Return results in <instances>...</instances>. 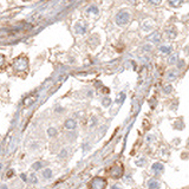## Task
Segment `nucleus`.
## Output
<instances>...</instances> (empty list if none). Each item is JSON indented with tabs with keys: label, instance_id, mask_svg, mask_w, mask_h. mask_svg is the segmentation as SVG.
<instances>
[{
	"label": "nucleus",
	"instance_id": "nucleus-1",
	"mask_svg": "<svg viewBox=\"0 0 189 189\" xmlns=\"http://www.w3.org/2000/svg\"><path fill=\"white\" fill-rule=\"evenodd\" d=\"M130 18H131L130 13H129L128 11L123 10V11L118 12V13L116 14V24H117L118 26H124V25H127V24L130 21Z\"/></svg>",
	"mask_w": 189,
	"mask_h": 189
},
{
	"label": "nucleus",
	"instance_id": "nucleus-2",
	"mask_svg": "<svg viewBox=\"0 0 189 189\" xmlns=\"http://www.w3.org/2000/svg\"><path fill=\"white\" fill-rule=\"evenodd\" d=\"M107 180L103 177H95L89 183V189H105L107 188Z\"/></svg>",
	"mask_w": 189,
	"mask_h": 189
},
{
	"label": "nucleus",
	"instance_id": "nucleus-3",
	"mask_svg": "<svg viewBox=\"0 0 189 189\" xmlns=\"http://www.w3.org/2000/svg\"><path fill=\"white\" fill-rule=\"evenodd\" d=\"M13 66L17 71H25L28 67V59L26 57H18L14 60Z\"/></svg>",
	"mask_w": 189,
	"mask_h": 189
},
{
	"label": "nucleus",
	"instance_id": "nucleus-4",
	"mask_svg": "<svg viewBox=\"0 0 189 189\" xmlns=\"http://www.w3.org/2000/svg\"><path fill=\"white\" fill-rule=\"evenodd\" d=\"M123 173H124V169H123V165L121 163L115 164L110 170V175L114 179H121L123 176Z\"/></svg>",
	"mask_w": 189,
	"mask_h": 189
},
{
	"label": "nucleus",
	"instance_id": "nucleus-5",
	"mask_svg": "<svg viewBox=\"0 0 189 189\" xmlns=\"http://www.w3.org/2000/svg\"><path fill=\"white\" fill-rule=\"evenodd\" d=\"M148 188L149 189H160L161 188V183L155 180V179H151L148 181Z\"/></svg>",
	"mask_w": 189,
	"mask_h": 189
},
{
	"label": "nucleus",
	"instance_id": "nucleus-6",
	"mask_svg": "<svg viewBox=\"0 0 189 189\" xmlns=\"http://www.w3.org/2000/svg\"><path fill=\"white\" fill-rule=\"evenodd\" d=\"M165 34H167V37H168L169 39H174V38L176 37V34H177V31L175 30L174 26H171V27H169V28L165 31Z\"/></svg>",
	"mask_w": 189,
	"mask_h": 189
},
{
	"label": "nucleus",
	"instance_id": "nucleus-7",
	"mask_svg": "<svg viewBox=\"0 0 189 189\" xmlns=\"http://www.w3.org/2000/svg\"><path fill=\"white\" fill-rule=\"evenodd\" d=\"M151 170L155 174H160V173H162V171H163V165L161 163H154L151 165Z\"/></svg>",
	"mask_w": 189,
	"mask_h": 189
},
{
	"label": "nucleus",
	"instance_id": "nucleus-8",
	"mask_svg": "<svg viewBox=\"0 0 189 189\" xmlns=\"http://www.w3.org/2000/svg\"><path fill=\"white\" fill-rule=\"evenodd\" d=\"M76 125H77V123H76L75 119H67V121L64 123V127L66 129H75Z\"/></svg>",
	"mask_w": 189,
	"mask_h": 189
},
{
	"label": "nucleus",
	"instance_id": "nucleus-9",
	"mask_svg": "<svg viewBox=\"0 0 189 189\" xmlns=\"http://www.w3.org/2000/svg\"><path fill=\"white\" fill-rule=\"evenodd\" d=\"M37 99V97H34V96H28L25 100H24V104H25V107H30L31 104H33V102Z\"/></svg>",
	"mask_w": 189,
	"mask_h": 189
},
{
	"label": "nucleus",
	"instance_id": "nucleus-10",
	"mask_svg": "<svg viewBox=\"0 0 189 189\" xmlns=\"http://www.w3.org/2000/svg\"><path fill=\"white\" fill-rule=\"evenodd\" d=\"M152 23L151 21H145V23H143V25H142V28L144 30V31H148V30H150L151 27H152Z\"/></svg>",
	"mask_w": 189,
	"mask_h": 189
},
{
	"label": "nucleus",
	"instance_id": "nucleus-11",
	"mask_svg": "<svg viewBox=\"0 0 189 189\" xmlns=\"http://www.w3.org/2000/svg\"><path fill=\"white\" fill-rule=\"evenodd\" d=\"M124 98H125V95L123 93V92H121L118 96H117V98H116V103H118V104H121V103L124 100Z\"/></svg>",
	"mask_w": 189,
	"mask_h": 189
},
{
	"label": "nucleus",
	"instance_id": "nucleus-12",
	"mask_svg": "<svg viewBox=\"0 0 189 189\" xmlns=\"http://www.w3.org/2000/svg\"><path fill=\"white\" fill-rule=\"evenodd\" d=\"M51 175H52V171H51V169H45V170H44L43 176H44L45 179H50Z\"/></svg>",
	"mask_w": 189,
	"mask_h": 189
},
{
	"label": "nucleus",
	"instance_id": "nucleus-13",
	"mask_svg": "<svg viewBox=\"0 0 189 189\" xmlns=\"http://www.w3.org/2000/svg\"><path fill=\"white\" fill-rule=\"evenodd\" d=\"M150 40H152V42H159L160 40V33H154L152 36H150V38H149Z\"/></svg>",
	"mask_w": 189,
	"mask_h": 189
},
{
	"label": "nucleus",
	"instance_id": "nucleus-14",
	"mask_svg": "<svg viewBox=\"0 0 189 189\" xmlns=\"http://www.w3.org/2000/svg\"><path fill=\"white\" fill-rule=\"evenodd\" d=\"M160 50L162 51L163 53H168V52H170L171 47H170V46H161V47H160Z\"/></svg>",
	"mask_w": 189,
	"mask_h": 189
},
{
	"label": "nucleus",
	"instance_id": "nucleus-15",
	"mask_svg": "<svg viewBox=\"0 0 189 189\" xmlns=\"http://www.w3.org/2000/svg\"><path fill=\"white\" fill-rule=\"evenodd\" d=\"M47 134H48V136H55V135H57V130L55 128H50L47 130Z\"/></svg>",
	"mask_w": 189,
	"mask_h": 189
},
{
	"label": "nucleus",
	"instance_id": "nucleus-16",
	"mask_svg": "<svg viewBox=\"0 0 189 189\" xmlns=\"http://www.w3.org/2000/svg\"><path fill=\"white\" fill-rule=\"evenodd\" d=\"M169 4H170L171 6H174L175 8H177L179 6H181V5H182V3H181V1H169Z\"/></svg>",
	"mask_w": 189,
	"mask_h": 189
},
{
	"label": "nucleus",
	"instance_id": "nucleus-17",
	"mask_svg": "<svg viewBox=\"0 0 189 189\" xmlns=\"http://www.w3.org/2000/svg\"><path fill=\"white\" fill-rule=\"evenodd\" d=\"M171 90H173V88H171V84H168L167 87H164V92L165 93H170Z\"/></svg>",
	"mask_w": 189,
	"mask_h": 189
},
{
	"label": "nucleus",
	"instance_id": "nucleus-18",
	"mask_svg": "<svg viewBox=\"0 0 189 189\" xmlns=\"http://www.w3.org/2000/svg\"><path fill=\"white\" fill-rule=\"evenodd\" d=\"M88 12L89 13H98V10H97V7H95V6H91V7H89V10H88Z\"/></svg>",
	"mask_w": 189,
	"mask_h": 189
},
{
	"label": "nucleus",
	"instance_id": "nucleus-19",
	"mask_svg": "<svg viewBox=\"0 0 189 189\" xmlns=\"http://www.w3.org/2000/svg\"><path fill=\"white\" fill-rule=\"evenodd\" d=\"M176 59H177V57H176V55H174V56H171L170 58H169V64H175V62H176Z\"/></svg>",
	"mask_w": 189,
	"mask_h": 189
},
{
	"label": "nucleus",
	"instance_id": "nucleus-20",
	"mask_svg": "<svg viewBox=\"0 0 189 189\" xmlns=\"http://www.w3.org/2000/svg\"><path fill=\"white\" fill-rule=\"evenodd\" d=\"M110 103H111V100H110L109 98L103 99V105H104V107H109V105H110Z\"/></svg>",
	"mask_w": 189,
	"mask_h": 189
},
{
	"label": "nucleus",
	"instance_id": "nucleus-21",
	"mask_svg": "<svg viewBox=\"0 0 189 189\" xmlns=\"http://www.w3.org/2000/svg\"><path fill=\"white\" fill-rule=\"evenodd\" d=\"M40 168H42V163H40V162H37V163L33 164V169L38 170V169H40Z\"/></svg>",
	"mask_w": 189,
	"mask_h": 189
},
{
	"label": "nucleus",
	"instance_id": "nucleus-22",
	"mask_svg": "<svg viewBox=\"0 0 189 189\" xmlns=\"http://www.w3.org/2000/svg\"><path fill=\"white\" fill-rule=\"evenodd\" d=\"M4 63H5V57L3 55H0V67L4 65Z\"/></svg>",
	"mask_w": 189,
	"mask_h": 189
},
{
	"label": "nucleus",
	"instance_id": "nucleus-23",
	"mask_svg": "<svg viewBox=\"0 0 189 189\" xmlns=\"http://www.w3.org/2000/svg\"><path fill=\"white\" fill-rule=\"evenodd\" d=\"M37 181L38 180H37V176L36 175H31V182L32 183H37Z\"/></svg>",
	"mask_w": 189,
	"mask_h": 189
},
{
	"label": "nucleus",
	"instance_id": "nucleus-24",
	"mask_svg": "<svg viewBox=\"0 0 189 189\" xmlns=\"http://www.w3.org/2000/svg\"><path fill=\"white\" fill-rule=\"evenodd\" d=\"M141 160H142V161H137V162H136L137 165H143V164H144V160H143V159H141Z\"/></svg>",
	"mask_w": 189,
	"mask_h": 189
},
{
	"label": "nucleus",
	"instance_id": "nucleus-25",
	"mask_svg": "<svg viewBox=\"0 0 189 189\" xmlns=\"http://www.w3.org/2000/svg\"><path fill=\"white\" fill-rule=\"evenodd\" d=\"M179 64H180V65H179V67H180V69H182V67H184V62H183V60H181V62H180Z\"/></svg>",
	"mask_w": 189,
	"mask_h": 189
},
{
	"label": "nucleus",
	"instance_id": "nucleus-26",
	"mask_svg": "<svg viewBox=\"0 0 189 189\" xmlns=\"http://www.w3.org/2000/svg\"><path fill=\"white\" fill-rule=\"evenodd\" d=\"M20 176H21V179H23V181H25V182H26V181H27V176H26V175H25V174H21V175H20Z\"/></svg>",
	"mask_w": 189,
	"mask_h": 189
},
{
	"label": "nucleus",
	"instance_id": "nucleus-27",
	"mask_svg": "<svg viewBox=\"0 0 189 189\" xmlns=\"http://www.w3.org/2000/svg\"><path fill=\"white\" fill-rule=\"evenodd\" d=\"M111 189H122V188H121V186H117V184H116V186L111 187Z\"/></svg>",
	"mask_w": 189,
	"mask_h": 189
},
{
	"label": "nucleus",
	"instance_id": "nucleus-28",
	"mask_svg": "<svg viewBox=\"0 0 189 189\" xmlns=\"http://www.w3.org/2000/svg\"><path fill=\"white\" fill-rule=\"evenodd\" d=\"M3 189H7V187H6V186H4V187H3Z\"/></svg>",
	"mask_w": 189,
	"mask_h": 189
}]
</instances>
